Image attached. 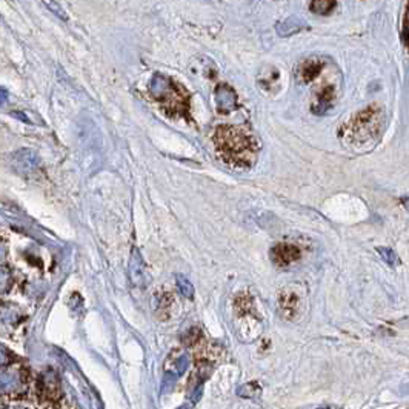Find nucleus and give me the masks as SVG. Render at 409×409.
Returning a JSON list of instances; mask_svg holds the SVG:
<instances>
[{
  "mask_svg": "<svg viewBox=\"0 0 409 409\" xmlns=\"http://www.w3.org/2000/svg\"><path fill=\"white\" fill-rule=\"evenodd\" d=\"M335 0H312L311 2V11L316 12V14H330L334 10Z\"/></svg>",
  "mask_w": 409,
  "mask_h": 409,
  "instance_id": "f8f14e48",
  "label": "nucleus"
},
{
  "mask_svg": "<svg viewBox=\"0 0 409 409\" xmlns=\"http://www.w3.org/2000/svg\"><path fill=\"white\" fill-rule=\"evenodd\" d=\"M379 130V112H375L374 108H368L363 112L357 114L352 122L345 126V131L348 136H354L357 139L359 136L372 137Z\"/></svg>",
  "mask_w": 409,
  "mask_h": 409,
  "instance_id": "7ed1b4c3",
  "label": "nucleus"
},
{
  "mask_svg": "<svg viewBox=\"0 0 409 409\" xmlns=\"http://www.w3.org/2000/svg\"><path fill=\"white\" fill-rule=\"evenodd\" d=\"M177 286H179V291L183 294V297L192 300L194 299V286L190 280L183 276H177Z\"/></svg>",
  "mask_w": 409,
  "mask_h": 409,
  "instance_id": "4468645a",
  "label": "nucleus"
},
{
  "mask_svg": "<svg viewBox=\"0 0 409 409\" xmlns=\"http://www.w3.org/2000/svg\"><path fill=\"white\" fill-rule=\"evenodd\" d=\"M271 259L277 266H290L294 261H297L300 259V250L297 246L290 243H280L272 248Z\"/></svg>",
  "mask_w": 409,
  "mask_h": 409,
  "instance_id": "423d86ee",
  "label": "nucleus"
},
{
  "mask_svg": "<svg viewBox=\"0 0 409 409\" xmlns=\"http://www.w3.org/2000/svg\"><path fill=\"white\" fill-rule=\"evenodd\" d=\"M214 143L226 163L251 166L259 154L257 139L239 126H219L214 132Z\"/></svg>",
  "mask_w": 409,
  "mask_h": 409,
  "instance_id": "f257e3e1",
  "label": "nucleus"
},
{
  "mask_svg": "<svg viewBox=\"0 0 409 409\" xmlns=\"http://www.w3.org/2000/svg\"><path fill=\"white\" fill-rule=\"evenodd\" d=\"M14 166H22V174H30L36 168V157L32 156L31 151H19L14 157Z\"/></svg>",
  "mask_w": 409,
  "mask_h": 409,
  "instance_id": "9b49d317",
  "label": "nucleus"
},
{
  "mask_svg": "<svg viewBox=\"0 0 409 409\" xmlns=\"http://www.w3.org/2000/svg\"><path fill=\"white\" fill-rule=\"evenodd\" d=\"M128 274L132 286L143 288L146 285V266L142 254L137 248H132L130 256V265H128Z\"/></svg>",
  "mask_w": 409,
  "mask_h": 409,
  "instance_id": "39448f33",
  "label": "nucleus"
},
{
  "mask_svg": "<svg viewBox=\"0 0 409 409\" xmlns=\"http://www.w3.org/2000/svg\"><path fill=\"white\" fill-rule=\"evenodd\" d=\"M321 70H323V63H321L319 59H310L300 66L299 77L301 82L308 83V82H311V80L316 79L321 72Z\"/></svg>",
  "mask_w": 409,
  "mask_h": 409,
  "instance_id": "6e6552de",
  "label": "nucleus"
},
{
  "mask_svg": "<svg viewBox=\"0 0 409 409\" xmlns=\"http://www.w3.org/2000/svg\"><path fill=\"white\" fill-rule=\"evenodd\" d=\"M43 3H45L46 8H48L51 12H54V14H56L57 17L63 19V20L68 19V16H66L65 10H63L62 6H60L57 2H54V0H43Z\"/></svg>",
  "mask_w": 409,
  "mask_h": 409,
  "instance_id": "2eb2a0df",
  "label": "nucleus"
},
{
  "mask_svg": "<svg viewBox=\"0 0 409 409\" xmlns=\"http://www.w3.org/2000/svg\"><path fill=\"white\" fill-rule=\"evenodd\" d=\"M216 100H217V108L222 112H231L237 108L236 92L226 85H220L216 90Z\"/></svg>",
  "mask_w": 409,
  "mask_h": 409,
  "instance_id": "0eeeda50",
  "label": "nucleus"
},
{
  "mask_svg": "<svg viewBox=\"0 0 409 409\" xmlns=\"http://www.w3.org/2000/svg\"><path fill=\"white\" fill-rule=\"evenodd\" d=\"M37 394L39 399L45 401V406H57L56 401L62 397V390L56 372L48 371L42 374L37 381Z\"/></svg>",
  "mask_w": 409,
  "mask_h": 409,
  "instance_id": "20e7f679",
  "label": "nucleus"
},
{
  "mask_svg": "<svg viewBox=\"0 0 409 409\" xmlns=\"http://www.w3.org/2000/svg\"><path fill=\"white\" fill-rule=\"evenodd\" d=\"M150 94L152 99L162 105L168 116H188V96L185 90L172 82L170 77L156 74L150 82Z\"/></svg>",
  "mask_w": 409,
  "mask_h": 409,
  "instance_id": "f03ea898",
  "label": "nucleus"
},
{
  "mask_svg": "<svg viewBox=\"0 0 409 409\" xmlns=\"http://www.w3.org/2000/svg\"><path fill=\"white\" fill-rule=\"evenodd\" d=\"M379 252H380V256L383 257L390 265L394 266L395 263H397V256H395L394 251H391L390 248H380Z\"/></svg>",
  "mask_w": 409,
  "mask_h": 409,
  "instance_id": "dca6fc26",
  "label": "nucleus"
},
{
  "mask_svg": "<svg viewBox=\"0 0 409 409\" xmlns=\"http://www.w3.org/2000/svg\"><path fill=\"white\" fill-rule=\"evenodd\" d=\"M237 394L242 395L245 399H251V400H257L261 395V390L257 383H246L243 386H240L237 390Z\"/></svg>",
  "mask_w": 409,
  "mask_h": 409,
  "instance_id": "ddd939ff",
  "label": "nucleus"
},
{
  "mask_svg": "<svg viewBox=\"0 0 409 409\" xmlns=\"http://www.w3.org/2000/svg\"><path fill=\"white\" fill-rule=\"evenodd\" d=\"M305 28V22L299 17H290L286 19L285 22H281L277 25V32L281 37H288L296 34V32L301 31Z\"/></svg>",
  "mask_w": 409,
  "mask_h": 409,
  "instance_id": "9d476101",
  "label": "nucleus"
},
{
  "mask_svg": "<svg viewBox=\"0 0 409 409\" xmlns=\"http://www.w3.org/2000/svg\"><path fill=\"white\" fill-rule=\"evenodd\" d=\"M280 310L283 312V316L291 319L294 314L297 312V306H299V297L296 296V292L292 291H285L283 294H280V300H279Z\"/></svg>",
  "mask_w": 409,
  "mask_h": 409,
  "instance_id": "1a4fd4ad",
  "label": "nucleus"
}]
</instances>
